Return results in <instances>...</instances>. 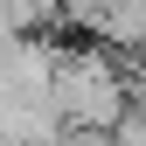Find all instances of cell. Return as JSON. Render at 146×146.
<instances>
[{
  "instance_id": "obj_1",
  "label": "cell",
  "mask_w": 146,
  "mask_h": 146,
  "mask_svg": "<svg viewBox=\"0 0 146 146\" xmlns=\"http://www.w3.org/2000/svg\"><path fill=\"white\" fill-rule=\"evenodd\" d=\"M49 104H56L63 132H111L118 111L132 104V77L98 42H56V56H49Z\"/></svg>"
},
{
  "instance_id": "obj_2",
  "label": "cell",
  "mask_w": 146,
  "mask_h": 146,
  "mask_svg": "<svg viewBox=\"0 0 146 146\" xmlns=\"http://www.w3.org/2000/svg\"><path fill=\"white\" fill-rule=\"evenodd\" d=\"M104 146H146V104H139V98L118 111V125L104 132Z\"/></svg>"
}]
</instances>
